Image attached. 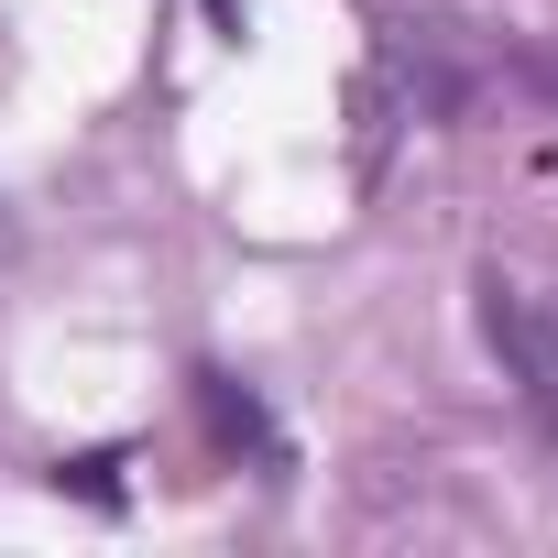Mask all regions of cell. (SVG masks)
<instances>
[{
	"instance_id": "7a4b0ae2",
	"label": "cell",
	"mask_w": 558,
	"mask_h": 558,
	"mask_svg": "<svg viewBox=\"0 0 558 558\" xmlns=\"http://www.w3.org/2000/svg\"><path fill=\"white\" fill-rule=\"evenodd\" d=\"M110 471H121V449H88V460H66L56 482H77L88 504H121V482H110Z\"/></svg>"
},
{
	"instance_id": "6da1fadb",
	"label": "cell",
	"mask_w": 558,
	"mask_h": 558,
	"mask_svg": "<svg viewBox=\"0 0 558 558\" xmlns=\"http://www.w3.org/2000/svg\"><path fill=\"white\" fill-rule=\"evenodd\" d=\"M471 318H482V351L504 362V384L525 395V416L558 438V307L536 286H514V274H482L471 286Z\"/></svg>"
},
{
	"instance_id": "3957f363",
	"label": "cell",
	"mask_w": 558,
	"mask_h": 558,
	"mask_svg": "<svg viewBox=\"0 0 558 558\" xmlns=\"http://www.w3.org/2000/svg\"><path fill=\"white\" fill-rule=\"evenodd\" d=\"M219 23H241V0H219Z\"/></svg>"
}]
</instances>
